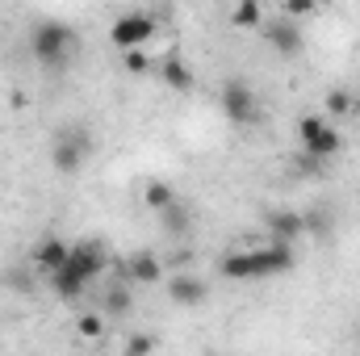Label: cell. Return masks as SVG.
I'll return each mask as SVG.
<instances>
[{"instance_id":"1","label":"cell","mask_w":360,"mask_h":356,"mask_svg":"<svg viewBox=\"0 0 360 356\" xmlns=\"http://www.w3.org/2000/svg\"><path fill=\"white\" fill-rule=\"evenodd\" d=\"M293 265H297L293 243H285V239H269V243H260V248L226 252L222 265H218V272H222L226 281H269V276L289 272Z\"/></svg>"},{"instance_id":"2","label":"cell","mask_w":360,"mask_h":356,"mask_svg":"<svg viewBox=\"0 0 360 356\" xmlns=\"http://www.w3.org/2000/svg\"><path fill=\"white\" fill-rule=\"evenodd\" d=\"M30 55L46 72H63L76 55V30L68 21H38L30 30Z\"/></svg>"},{"instance_id":"3","label":"cell","mask_w":360,"mask_h":356,"mask_svg":"<svg viewBox=\"0 0 360 356\" xmlns=\"http://www.w3.org/2000/svg\"><path fill=\"white\" fill-rule=\"evenodd\" d=\"M297 143H302V151L306 155H314L319 164L323 160H335L340 151H344V134L331 126V117H323V113H302L297 117Z\"/></svg>"},{"instance_id":"4","label":"cell","mask_w":360,"mask_h":356,"mask_svg":"<svg viewBox=\"0 0 360 356\" xmlns=\"http://www.w3.org/2000/svg\"><path fill=\"white\" fill-rule=\"evenodd\" d=\"M89 155H92V134L84 126H68V130H59L55 143H51V168H55L59 177H76V172L89 164Z\"/></svg>"},{"instance_id":"5","label":"cell","mask_w":360,"mask_h":356,"mask_svg":"<svg viewBox=\"0 0 360 356\" xmlns=\"http://www.w3.org/2000/svg\"><path fill=\"white\" fill-rule=\"evenodd\" d=\"M155 34H160L155 13H147V8H130V13H122V17L109 25V46H117V51L151 46V38H155Z\"/></svg>"},{"instance_id":"6","label":"cell","mask_w":360,"mask_h":356,"mask_svg":"<svg viewBox=\"0 0 360 356\" xmlns=\"http://www.w3.org/2000/svg\"><path fill=\"white\" fill-rule=\"evenodd\" d=\"M218 101H222V113H226L231 126H252L260 117V96L248 80H226Z\"/></svg>"},{"instance_id":"7","label":"cell","mask_w":360,"mask_h":356,"mask_svg":"<svg viewBox=\"0 0 360 356\" xmlns=\"http://www.w3.org/2000/svg\"><path fill=\"white\" fill-rule=\"evenodd\" d=\"M264 38H269V46L281 55V59H297L302 46H306L297 21H293V17H281V13H276L272 21H264Z\"/></svg>"},{"instance_id":"8","label":"cell","mask_w":360,"mask_h":356,"mask_svg":"<svg viewBox=\"0 0 360 356\" xmlns=\"http://www.w3.org/2000/svg\"><path fill=\"white\" fill-rule=\"evenodd\" d=\"M68 260L80 268V272H84L89 281H96V276H101V272L109 268V260H113V256H109L105 239H76V243H72V256H68Z\"/></svg>"},{"instance_id":"9","label":"cell","mask_w":360,"mask_h":356,"mask_svg":"<svg viewBox=\"0 0 360 356\" xmlns=\"http://www.w3.org/2000/svg\"><path fill=\"white\" fill-rule=\"evenodd\" d=\"M46 285H51V293H55L59 302H80V298L89 293L92 281H89V276H84L76 265H72V260H68L63 268H55V272L46 276Z\"/></svg>"},{"instance_id":"10","label":"cell","mask_w":360,"mask_h":356,"mask_svg":"<svg viewBox=\"0 0 360 356\" xmlns=\"http://www.w3.org/2000/svg\"><path fill=\"white\" fill-rule=\"evenodd\" d=\"M68 256H72V243H63L59 235H46V239H38V243L30 248V265L38 268L42 276H51L55 268H63Z\"/></svg>"},{"instance_id":"11","label":"cell","mask_w":360,"mask_h":356,"mask_svg":"<svg viewBox=\"0 0 360 356\" xmlns=\"http://www.w3.org/2000/svg\"><path fill=\"white\" fill-rule=\"evenodd\" d=\"M101 310H105V319H109V323H122V319L134 310V285H130L126 276L109 281V285H105V293H101Z\"/></svg>"},{"instance_id":"12","label":"cell","mask_w":360,"mask_h":356,"mask_svg":"<svg viewBox=\"0 0 360 356\" xmlns=\"http://www.w3.org/2000/svg\"><path fill=\"white\" fill-rule=\"evenodd\" d=\"M122 276L130 285H160L164 281V265H160L155 252H130L126 265H122Z\"/></svg>"},{"instance_id":"13","label":"cell","mask_w":360,"mask_h":356,"mask_svg":"<svg viewBox=\"0 0 360 356\" xmlns=\"http://www.w3.org/2000/svg\"><path fill=\"white\" fill-rule=\"evenodd\" d=\"M168 298H172V306L188 310V306H201L210 298V285L193 272H176V276H168Z\"/></svg>"},{"instance_id":"14","label":"cell","mask_w":360,"mask_h":356,"mask_svg":"<svg viewBox=\"0 0 360 356\" xmlns=\"http://www.w3.org/2000/svg\"><path fill=\"white\" fill-rule=\"evenodd\" d=\"M160 80H164V89H172V92H193L197 89V80H193V72H188V63H184L180 55H164Z\"/></svg>"},{"instance_id":"15","label":"cell","mask_w":360,"mask_h":356,"mask_svg":"<svg viewBox=\"0 0 360 356\" xmlns=\"http://www.w3.org/2000/svg\"><path fill=\"white\" fill-rule=\"evenodd\" d=\"M302 231H306V218H302V214H293V210H276V214H269V235L272 239L293 243Z\"/></svg>"},{"instance_id":"16","label":"cell","mask_w":360,"mask_h":356,"mask_svg":"<svg viewBox=\"0 0 360 356\" xmlns=\"http://www.w3.org/2000/svg\"><path fill=\"white\" fill-rule=\"evenodd\" d=\"M231 25L235 30H260L264 25V4L260 0H239L235 13H231Z\"/></svg>"},{"instance_id":"17","label":"cell","mask_w":360,"mask_h":356,"mask_svg":"<svg viewBox=\"0 0 360 356\" xmlns=\"http://www.w3.org/2000/svg\"><path fill=\"white\" fill-rule=\"evenodd\" d=\"M105 327H109L105 310H80V314H76V336L89 340V344H96V340L105 336Z\"/></svg>"},{"instance_id":"18","label":"cell","mask_w":360,"mask_h":356,"mask_svg":"<svg viewBox=\"0 0 360 356\" xmlns=\"http://www.w3.org/2000/svg\"><path fill=\"white\" fill-rule=\"evenodd\" d=\"M352 113H356V96H352V92L348 89L327 92V117H331V122H348Z\"/></svg>"},{"instance_id":"19","label":"cell","mask_w":360,"mask_h":356,"mask_svg":"<svg viewBox=\"0 0 360 356\" xmlns=\"http://www.w3.org/2000/svg\"><path fill=\"white\" fill-rule=\"evenodd\" d=\"M143 201H147V210H155V214H160L164 205H172V201H176V189H172L168 180H147V184H143Z\"/></svg>"},{"instance_id":"20","label":"cell","mask_w":360,"mask_h":356,"mask_svg":"<svg viewBox=\"0 0 360 356\" xmlns=\"http://www.w3.org/2000/svg\"><path fill=\"white\" fill-rule=\"evenodd\" d=\"M160 218H164V231H168V235H180V231L188 227V210H184L180 201L164 205V210H160Z\"/></svg>"},{"instance_id":"21","label":"cell","mask_w":360,"mask_h":356,"mask_svg":"<svg viewBox=\"0 0 360 356\" xmlns=\"http://www.w3.org/2000/svg\"><path fill=\"white\" fill-rule=\"evenodd\" d=\"M122 63H126V72H130V76H147V72H151V55H147V46L122 51Z\"/></svg>"},{"instance_id":"22","label":"cell","mask_w":360,"mask_h":356,"mask_svg":"<svg viewBox=\"0 0 360 356\" xmlns=\"http://www.w3.org/2000/svg\"><path fill=\"white\" fill-rule=\"evenodd\" d=\"M314 13H319V0H281V17L302 21V17H314Z\"/></svg>"},{"instance_id":"23","label":"cell","mask_w":360,"mask_h":356,"mask_svg":"<svg viewBox=\"0 0 360 356\" xmlns=\"http://www.w3.org/2000/svg\"><path fill=\"white\" fill-rule=\"evenodd\" d=\"M122 352H155V336H130L126 344H122Z\"/></svg>"},{"instance_id":"24","label":"cell","mask_w":360,"mask_h":356,"mask_svg":"<svg viewBox=\"0 0 360 356\" xmlns=\"http://www.w3.org/2000/svg\"><path fill=\"white\" fill-rule=\"evenodd\" d=\"M356 113H360V96H356Z\"/></svg>"}]
</instances>
